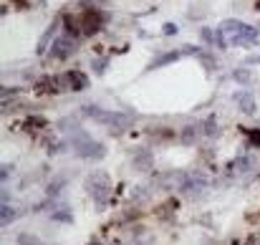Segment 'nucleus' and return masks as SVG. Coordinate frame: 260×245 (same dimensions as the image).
I'll return each instance as SVG.
<instances>
[{"label":"nucleus","instance_id":"f257e3e1","mask_svg":"<svg viewBox=\"0 0 260 245\" xmlns=\"http://www.w3.org/2000/svg\"><path fill=\"white\" fill-rule=\"evenodd\" d=\"M86 114H89L91 119H96L99 124L109 127L114 134H119V132H124V129L132 127V119H129L126 114H119V111H104V109H99V106H86Z\"/></svg>","mask_w":260,"mask_h":245},{"label":"nucleus","instance_id":"f03ea898","mask_svg":"<svg viewBox=\"0 0 260 245\" xmlns=\"http://www.w3.org/2000/svg\"><path fill=\"white\" fill-rule=\"evenodd\" d=\"M69 142H71L74 152H76L81 159H101V157L106 154L104 147H101L96 139H91L89 134H84V132H79V129H76V134H74Z\"/></svg>","mask_w":260,"mask_h":245},{"label":"nucleus","instance_id":"7ed1b4c3","mask_svg":"<svg viewBox=\"0 0 260 245\" xmlns=\"http://www.w3.org/2000/svg\"><path fill=\"white\" fill-rule=\"evenodd\" d=\"M109 187H111V179H109V174L106 172H91L89 174V179H86V190H89V195L99 202V207H104L106 205V200H109Z\"/></svg>","mask_w":260,"mask_h":245},{"label":"nucleus","instance_id":"20e7f679","mask_svg":"<svg viewBox=\"0 0 260 245\" xmlns=\"http://www.w3.org/2000/svg\"><path fill=\"white\" fill-rule=\"evenodd\" d=\"M56 81H58V91H66V89L69 91H81V89L89 86V76L81 74V71H69V74L58 76Z\"/></svg>","mask_w":260,"mask_h":245},{"label":"nucleus","instance_id":"39448f33","mask_svg":"<svg viewBox=\"0 0 260 245\" xmlns=\"http://www.w3.org/2000/svg\"><path fill=\"white\" fill-rule=\"evenodd\" d=\"M79 48V41L74 38V36H61V38H56L53 41V46H51V51H48V56L51 58H69L74 51Z\"/></svg>","mask_w":260,"mask_h":245},{"label":"nucleus","instance_id":"423d86ee","mask_svg":"<svg viewBox=\"0 0 260 245\" xmlns=\"http://www.w3.org/2000/svg\"><path fill=\"white\" fill-rule=\"evenodd\" d=\"M232 99H235V104H237V109H240L242 114H255V99H252V94L237 91Z\"/></svg>","mask_w":260,"mask_h":245},{"label":"nucleus","instance_id":"0eeeda50","mask_svg":"<svg viewBox=\"0 0 260 245\" xmlns=\"http://www.w3.org/2000/svg\"><path fill=\"white\" fill-rule=\"evenodd\" d=\"M200 132H202V124H192V127H187L184 134H182L184 144H194V139L200 137Z\"/></svg>","mask_w":260,"mask_h":245},{"label":"nucleus","instance_id":"6e6552de","mask_svg":"<svg viewBox=\"0 0 260 245\" xmlns=\"http://www.w3.org/2000/svg\"><path fill=\"white\" fill-rule=\"evenodd\" d=\"M242 28H245V23H240V21H225L220 31H222V33H232V38H235Z\"/></svg>","mask_w":260,"mask_h":245},{"label":"nucleus","instance_id":"1a4fd4ad","mask_svg":"<svg viewBox=\"0 0 260 245\" xmlns=\"http://www.w3.org/2000/svg\"><path fill=\"white\" fill-rule=\"evenodd\" d=\"M179 56H182V51H172V53H164V56H159V58H157V61H154L152 66H149V69H157V66H164V64H172V61H177Z\"/></svg>","mask_w":260,"mask_h":245},{"label":"nucleus","instance_id":"9d476101","mask_svg":"<svg viewBox=\"0 0 260 245\" xmlns=\"http://www.w3.org/2000/svg\"><path fill=\"white\" fill-rule=\"evenodd\" d=\"M0 220H3V225H6V227L16 220V210H13V207H8V202H3V212H0Z\"/></svg>","mask_w":260,"mask_h":245},{"label":"nucleus","instance_id":"9b49d317","mask_svg":"<svg viewBox=\"0 0 260 245\" xmlns=\"http://www.w3.org/2000/svg\"><path fill=\"white\" fill-rule=\"evenodd\" d=\"M232 79H235L237 84H250V81H252L250 71H245V69H237V71H232Z\"/></svg>","mask_w":260,"mask_h":245},{"label":"nucleus","instance_id":"f8f14e48","mask_svg":"<svg viewBox=\"0 0 260 245\" xmlns=\"http://www.w3.org/2000/svg\"><path fill=\"white\" fill-rule=\"evenodd\" d=\"M18 240H21V245H46V242H41L36 235H26V232H23Z\"/></svg>","mask_w":260,"mask_h":245},{"label":"nucleus","instance_id":"ddd939ff","mask_svg":"<svg viewBox=\"0 0 260 245\" xmlns=\"http://www.w3.org/2000/svg\"><path fill=\"white\" fill-rule=\"evenodd\" d=\"M202 38L207 41V43H217L215 38H217V33L215 31H210V28H202Z\"/></svg>","mask_w":260,"mask_h":245},{"label":"nucleus","instance_id":"4468645a","mask_svg":"<svg viewBox=\"0 0 260 245\" xmlns=\"http://www.w3.org/2000/svg\"><path fill=\"white\" fill-rule=\"evenodd\" d=\"M215 132H217V124H215V121H212V119H210V121H205V124H202V134H215Z\"/></svg>","mask_w":260,"mask_h":245},{"label":"nucleus","instance_id":"2eb2a0df","mask_svg":"<svg viewBox=\"0 0 260 245\" xmlns=\"http://www.w3.org/2000/svg\"><path fill=\"white\" fill-rule=\"evenodd\" d=\"M53 220H69V222H71V212H56Z\"/></svg>","mask_w":260,"mask_h":245},{"label":"nucleus","instance_id":"dca6fc26","mask_svg":"<svg viewBox=\"0 0 260 245\" xmlns=\"http://www.w3.org/2000/svg\"><path fill=\"white\" fill-rule=\"evenodd\" d=\"M250 139H252V144H260V132H250Z\"/></svg>","mask_w":260,"mask_h":245},{"label":"nucleus","instance_id":"f3484780","mask_svg":"<svg viewBox=\"0 0 260 245\" xmlns=\"http://www.w3.org/2000/svg\"><path fill=\"white\" fill-rule=\"evenodd\" d=\"M96 3H104V0H96Z\"/></svg>","mask_w":260,"mask_h":245}]
</instances>
